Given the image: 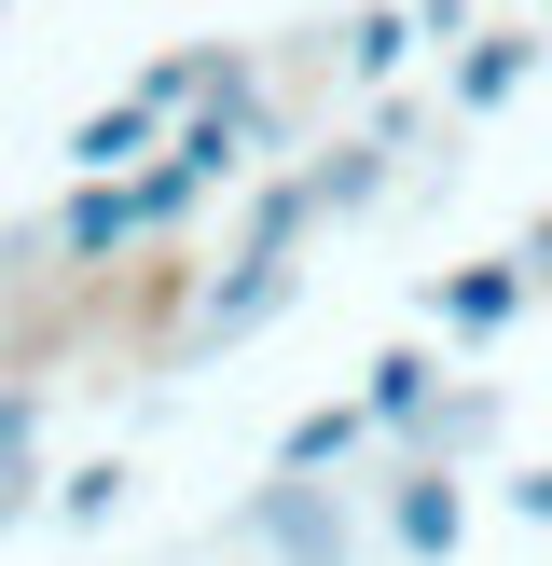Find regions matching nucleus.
Wrapping results in <instances>:
<instances>
[{
	"mask_svg": "<svg viewBox=\"0 0 552 566\" xmlns=\"http://www.w3.org/2000/svg\"><path fill=\"white\" fill-rule=\"evenodd\" d=\"M235 539L276 553V566H359V497H346V484H290V470H276V484L235 512Z\"/></svg>",
	"mask_w": 552,
	"mask_h": 566,
	"instance_id": "f257e3e1",
	"label": "nucleus"
},
{
	"mask_svg": "<svg viewBox=\"0 0 552 566\" xmlns=\"http://www.w3.org/2000/svg\"><path fill=\"white\" fill-rule=\"evenodd\" d=\"M304 304V263H208L193 276V346H248Z\"/></svg>",
	"mask_w": 552,
	"mask_h": 566,
	"instance_id": "f03ea898",
	"label": "nucleus"
},
{
	"mask_svg": "<svg viewBox=\"0 0 552 566\" xmlns=\"http://www.w3.org/2000/svg\"><path fill=\"white\" fill-rule=\"evenodd\" d=\"M414 304H428V332H456V346H497V332H511L524 304H539V276H524L511 249H497V263H442Z\"/></svg>",
	"mask_w": 552,
	"mask_h": 566,
	"instance_id": "7ed1b4c3",
	"label": "nucleus"
},
{
	"mask_svg": "<svg viewBox=\"0 0 552 566\" xmlns=\"http://www.w3.org/2000/svg\"><path fill=\"white\" fill-rule=\"evenodd\" d=\"M359 401H373V429L414 457V442L442 429V401H456V374H442V346H414V332H401V346H373V359H359Z\"/></svg>",
	"mask_w": 552,
	"mask_h": 566,
	"instance_id": "20e7f679",
	"label": "nucleus"
},
{
	"mask_svg": "<svg viewBox=\"0 0 552 566\" xmlns=\"http://www.w3.org/2000/svg\"><path fill=\"white\" fill-rule=\"evenodd\" d=\"M152 249V208H138V180H70V208H55V263L70 276H110Z\"/></svg>",
	"mask_w": 552,
	"mask_h": 566,
	"instance_id": "39448f33",
	"label": "nucleus"
},
{
	"mask_svg": "<svg viewBox=\"0 0 552 566\" xmlns=\"http://www.w3.org/2000/svg\"><path fill=\"white\" fill-rule=\"evenodd\" d=\"M539 55H552V28H524V14H497L484 42H469L456 70H442V111H456V125H484V111H511L524 83H539Z\"/></svg>",
	"mask_w": 552,
	"mask_h": 566,
	"instance_id": "423d86ee",
	"label": "nucleus"
},
{
	"mask_svg": "<svg viewBox=\"0 0 552 566\" xmlns=\"http://www.w3.org/2000/svg\"><path fill=\"white\" fill-rule=\"evenodd\" d=\"M386 539H401V566H442V553L469 539V470L401 457V484H386Z\"/></svg>",
	"mask_w": 552,
	"mask_h": 566,
	"instance_id": "0eeeda50",
	"label": "nucleus"
},
{
	"mask_svg": "<svg viewBox=\"0 0 552 566\" xmlns=\"http://www.w3.org/2000/svg\"><path fill=\"white\" fill-rule=\"evenodd\" d=\"M318 180H304V166H263V180H248V208H235V235H221V263H304V235H318Z\"/></svg>",
	"mask_w": 552,
	"mask_h": 566,
	"instance_id": "6e6552de",
	"label": "nucleus"
},
{
	"mask_svg": "<svg viewBox=\"0 0 552 566\" xmlns=\"http://www.w3.org/2000/svg\"><path fill=\"white\" fill-rule=\"evenodd\" d=\"M166 138H180V125H166L152 97H97V111L70 125V180H152Z\"/></svg>",
	"mask_w": 552,
	"mask_h": 566,
	"instance_id": "1a4fd4ad",
	"label": "nucleus"
},
{
	"mask_svg": "<svg viewBox=\"0 0 552 566\" xmlns=\"http://www.w3.org/2000/svg\"><path fill=\"white\" fill-rule=\"evenodd\" d=\"M304 180H318L331 221H359V208H386V180H401V138H386V125H346L331 153H304Z\"/></svg>",
	"mask_w": 552,
	"mask_h": 566,
	"instance_id": "9d476101",
	"label": "nucleus"
},
{
	"mask_svg": "<svg viewBox=\"0 0 552 566\" xmlns=\"http://www.w3.org/2000/svg\"><path fill=\"white\" fill-rule=\"evenodd\" d=\"M414 42H428V28H414V0H359V14L331 28V70H346V83H373V97H386Z\"/></svg>",
	"mask_w": 552,
	"mask_h": 566,
	"instance_id": "9b49d317",
	"label": "nucleus"
},
{
	"mask_svg": "<svg viewBox=\"0 0 552 566\" xmlns=\"http://www.w3.org/2000/svg\"><path fill=\"white\" fill-rule=\"evenodd\" d=\"M359 442H386V429H373V401H304L290 429H276V470H290V484H318V470H346Z\"/></svg>",
	"mask_w": 552,
	"mask_h": 566,
	"instance_id": "f8f14e48",
	"label": "nucleus"
},
{
	"mask_svg": "<svg viewBox=\"0 0 552 566\" xmlns=\"http://www.w3.org/2000/svg\"><path fill=\"white\" fill-rule=\"evenodd\" d=\"M497 429H511V401H497V387H469V374H456V401H442V429L414 442V457H442V470H484V457H497Z\"/></svg>",
	"mask_w": 552,
	"mask_h": 566,
	"instance_id": "ddd939ff",
	"label": "nucleus"
},
{
	"mask_svg": "<svg viewBox=\"0 0 552 566\" xmlns=\"http://www.w3.org/2000/svg\"><path fill=\"white\" fill-rule=\"evenodd\" d=\"M28 484H42V374L0 387V497H28Z\"/></svg>",
	"mask_w": 552,
	"mask_h": 566,
	"instance_id": "4468645a",
	"label": "nucleus"
},
{
	"mask_svg": "<svg viewBox=\"0 0 552 566\" xmlns=\"http://www.w3.org/2000/svg\"><path fill=\"white\" fill-rule=\"evenodd\" d=\"M125 484H138L125 457H83V470H55V525H83V539H97V525L125 512Z\"/></svg>",
	"mask_w": 552,
	"mask_h": 566,
	"instance_id": "2eb2a0df",
	"label": "nucleus"
},
{
	"mask_svg": "<svg viewBox=\"0 0 552 566\" xmlns=\"http://www.w3.org/2000/svg\"><path fill=\"white\" fill-rule=\"evenodd\" d=\"M497 497H511V525H539V539H552V457H539V470H511Z\"/></svg>",
	"mask_w": 552,
	"mask_h": 566,
	"instance_id": "dca6fc26",
	"label": "nucleus"
},
{
	"mask_svg": "<svg viewBox=\"0 0 552 566\" xmlns=\"http://www.w3.org/2000/svg\"><path fill=\"white\" fill-rule=\"evenodd\" d=\"M511 263L539 276V291H552V208H539V221H524V235H511Z\"/></svg>",
	"mask_w": 552,
	"mask_h": 566,
	"instance_id": "f3484780",
	"label": "nucleus"
}]
</instances>
